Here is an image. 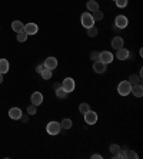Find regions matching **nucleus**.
<instances>
[{
    "instance_id": "25",
    "label": "nucleus",
    "mask_w": 143,
    "mask_h": 159,
    "mask_svg": "<svg viewBox=\"0 0 143 159\" xmlns=\"http://www.w3.org/2000/svg\"><path fill=\"white\" fill-rule=\"evenodd\" d=\"M79 111H80V113H83V115H84L87 111H90V106H89V103H80Z\"/></svg>"
},
{
    "instance_id": "11",
    "label": "nucleus",
    "mask_w": 143,
    "mask_h": 159,
    "mask_svg": "<svg viewBox=\"0 0 143 159\" xmlns=\"http://www.w3.org/2000/svg\"><path fill=\"white\" fill-rule=\"evenodd\" d=\"M9 116H10L13 120L22 119V109H20V107H11L10 111H9Z\"/></svg>"
},
{
    "instance_id": "2",
    "label": "nucleus",
    "mask_w": 143,
    "mask_h": 159,
    "mask_svg": "<svg viewBox=\"0 0 143 159\" xmlns=\"http://www.w3.org/2000/svg\"><path fill=\"white\" fill-rule=\"evenodd\" d=\"M46 129H47V133L49 135H57V133L62 130V126H60V122H56V120H53V122H49L47 126H46Z\"/></svg>"
},
{
    "instance_id": "26",
    "label": "nucleus",
    "mask_w": 143,
    "mask_h": 159,
    "mask_svg": "<svg viewBox=\"0 0 143 159\" xmlns=\"http://www.w3.org/2000/svg\"><path fill=\"white\" fill-rule=\"evenodd\" d=\"M87 34H89L90 37H96V36H97V29H96L95 26L89 27V29H87Z\"/></svg>"
},
{
    "instance_id": "20",
    "label": "nucleus",
    "mask_w": 143,
    "mask_h": 159,
    "mask_svg": "<svg viewBox=\"0 0 143 159\" xmlns=\"http://www.w3.org/2000/svg\"><path fill=\"white\" fill-rule=\"evenodd\" d=\"M60 126H62V129H70L72 128V120L70 119H63L60 122Z\"/></svg>"
},
{
    "instance_id": "21",
    "label": "nucleus",
    "mask_w": 143,
    "mask_h": 159,
    "mask_svg": "<svg viewBox=\"0 0 143 159\" xmlns=\"http://www.w3.org/2000/svg\"><path fill=\"white\" fill-rule=\"evenodd\" d=\"M42 78L44 79V80H49V79L51 78V70H49V69H46V67H44L43 69V72H42Z\"/></svg>"
},
{
    "instance_id": "4",
    "label": "nucleus",
    "mask_w": 143,
    "mask_h": 159,
    "mask_svg": "<svg viewBox=\"0 0 143 159\" xmlns=\"http://www.w3.org/2000/svg\"><path fill=\"white\" fill-rule=\"evenodd\" d=\"M74 80L72 78H66L65 80L62 82V89L65 90L66 93H70V92H73L74 90Z\"/></svg>"
},
{
    "instance_id": "14",
    "label": "nucleus",
    "mask_w": 143,
    "mask_h": 159,
    "mask_svg": "<svg viewBox=\"0 0 143 159\" xmlns=\"http://www.w3.org/2000/svg\"><path fill=\"white\" fill-rule=\"evenodd\" d=\"M125 46V42H123V39H122L120 36H116V37H113L112 39V48L113 49H120V48H123Z\"/></svg>"
},
{
    "instance_id": "1",
    "label": "nucleus",
    "mask_w": 143,
    "mask_h": 159,
    "mask_svg": "<svg viewBox=\"0 0 143 159\" xmlns=\"http://www.w3.org/2000/svg\"><path fill=\"white\" fill-rule=\"evenodd\" d=\"M130 90H132V85H130L127 80H123V82L119 83V86H118L119 95H122V96H127L129 93H130Z\"/></svg>"
},
{
    "instance_id": "28",
    "label": "nucleus",
    "mask_w": 143,
    "mask_h": 159,
    "mask_svg": "<svg viewBox=\"0 0 143 159\" xmlns=\"http://www.w3.org/2000/svg\"><path fill=\"white\" fill-rule=\"evenodd\" d=\"M114 2H116V6L120 7V9H123V7L127 6V0H114Z\"/></svg>"
},
{
    "instance_id": "18",
    "label": "nucleus",
    "mask_w": 143,
    "mask_h": 159,
    "mask_svg": "<svg viewBox=\"0 0 143 159\" xmlns=\"http://www.w3.org/2000/svg\"><path fill=\"white\" fill-rule=\"evenodd\" d=\"M9 67H10V65H9V60L6 59H0V73H7L9 72Z\"/></svg>"
},
{
    "instance_id": "5",
    "label": "nucleus",
    "mask_w": 143,
    "mask_h": 159,
    "mask_svg": "<svg viewBox=\"0 0 143 159\" xmlns=\"http://www.w3.org/2000/svg\"><path fill=\"white\" fill-rule=\"evenodd\" d=\"M84 122L87 123V125H95L97 122V113L93 111H87L84 113Z\"/></svg>"
},
{
    "instance_id": "17",
    "label": "nucleus",
    "mask_w": 143,
    "mask_h": 159,
    "mask_svg": "<svg viewBox=\"0 0 143 159\" xmlns=\"http://www.w3.org/2000/svg\"><path fill=\"white\" fill-rule=\"evenodd\" d=\"M86 7H87V10L90 11V13H93V11L99 10V3H97L96 0H89L87 4H86Z\"/></svg>"
},
{
    "instance_id": "3",
    "label": "nucleus",
    "mask_w": 143,
    "mask_h": 159,
    "mask_svg": "<svg viewBox=\"0 0 143 159\" xmlns=\"http://www.w3.org/2000/svg\"><path fill=\"white\" fill-rule=\"evenodd\" d=\"M82 25H83V27H86V29L95 26V19L92 17V13L86 11V13L82 15Z\"/></svg>"
},
{
    "instance_id": "32",
    "label": "nucleus",
    "mask_w": 143,
    "mask_h": 159,
    "mask_svg": "<svg viewBox=\"0 0 143 159\" xmlns=\"http://www.w3.org/2000/svg\"><path fill=\"white\" fill-rule=\"evenodd\" d=\"M126 151H127V149H126ZM126 155H127V158H137V153H136V152H133V151H127L126 152Z\"/></svg>"
},
{
    "instance_id": "13",
    "label": "nucleus",
    "mask_w": 143,
    "mask_h": 159,
    "mask_svg": "<svg viewBox=\"0 0 143 159\" xmlns=\"http://www.w3.org/2000/svg\"><path fill=\"white\" fill-rule=\"evenodd\" d=\"M93 70L96 73H105L106 72V65L103 62H100V60H97V62L93 63Z\"/></svg>"
},
{
    "instance_id": "9",
    "label": "nucleus",
    "mask_w": 143,
    "mask_h": 159,
    "mask_svg": "<svg viewBox=\"0 0 143 159\" xmlns=\"http://www.w3.org/2000/svg\"><path fill=\"white\" fill-rule=\"evenodd\" d=\"M30 102H32V105H34V106H39V105L43 103V95H42L40 92H34V93H32Z\"/></svg>"
},
{
    "instance_id": "27",
    "label": "nucleus",
    "mask_w": 143,
    "mask_h": 159,
    "mask_svg": "<svg viewBox=\"0 0 143 159\" xmlns=\"http://www.w3.org/2000/svg\"><path fill=\"white\" fill-rule=\"evenodd\" d=\"M36 112H37V106H34V105H30V106L27 107V113H29L30 116L36 115Z\"/></svg>"
},
{
    "instance_id": "6",
    "label": "nucleus",
    "mask_w": 143,
    "mask_h": 159,
    "mask_svg": "<svg viewBox=\"0 0 143 159\" xmlns=\"http://www.w3.org/2000/svg\"><path fill=\"white\" fill-rule=\"evenodd\" d=\"M114 25H116V27H118V29H125V27H127L129 20H127V17H126V16L120 15V16H118V17H116Z\"/></svg>"
},
{
    "instance_id": "8",
    "label": "nucleus",
    "mask_w": 143,
    "mask_h": 159,
    "mask_svg": "<svg viewBox=\"0 0 143 159\" xmlns=\"http://www.w3.org/2000/svg\"><path fill=\"white\" fill-rule=\"evenodd\" d=\"M99 60H100V62H103L105 65H109V63L113 62V55H112L110 52H107V50H105V52H100Z\"/></svg>"
},
{
    "instance_id": "36",
    "label": "nucleus",
    "mask_w": 143,
    "mask_h": 159,
    "mask_svg": "<svg viewBox=\"0 0 143 159\" xmlns=\"http://www.w3.org/2000/svg\"><path fill=\"white\" fill-rule=\"evenodd\" d=\"M3 82V73H0V83Z\"/></svg>"
},
{
    "instance_id": "22",
    "label": "nucleus",
    "mask_w": 143,
    "mask_h": 159,
    "mask_svg": "<svg viewBox=\"0 0 143 159\" xmlns=\"http://www.w3.org/2000/svg\"><path fill=\"white\" fill-rule=\"evenodd\" d=\"M56 96L59 98V99H65V98L67 96V93L65 92L62 88H59V89H56Z\"/></svg>"
},
{
    "instance_id": "7",
    "label": "nucleus",
    "mask_w": 143,
    "mask_h": 159,
    "mask_svg": "<svg viewBox=\"0 0 143 159\" xmlns=\"http://www.w3.org/2000/svg\"><path fill=\"white\" fill-rule=\"evenodd\" d=\"M44 67L46 69H49V70H53V69H56L57 67V59H56L55 56H49L47 59L44 60Z\"/></svg>"
},
{
    "instance_id": "34",
    "label": "nucleus",
    "mask_w": 143,
    "mask_h": 159,
    "mask_svg": "<svg viewBox=\"0 0 143 159\" xmlns=\"http://www.w3.org/2000/svg\"><path fill=\"white\" fill-rule=\"evenodd\" d=\"M93 159H102V155H99V153H95V155H92Z\"/></svg>"
},
{
    "instance_id": "10",
    "label": "nucleus",
    "mask_w": 143,
    "mask_h": 159,
    "mask_svg": "<svg viewBox=\"0 0 143 159\" xmlns=\"http://www.w3.org/2000/svg\"><path fill=\"white\" fill-rule=\"evenodd\" d=\"M37 30H39V26H37L36 23H27V25H25V32L27 36H30V34H36Z\"/></svg>"
},
{
    "instance_id": "31",
    "label": "nucleus",
    "mask_w": 143,
    "mask_h": 159,
    "mask_svg": "<svg viewBox=\"0 0 143 159\" xmlns=\"http://www.w3.org/2000/svg\"><path fill=\"white\" fill-rule=\"evenodd\" d=\"M99 56H100V52H92L90 59H92L93 62H97V60H99Z\"/></svg>"
},
{
    "instance_id": "29",
    "label": "nucleus",
    "mask_w": 143,
    "mask_h": 159,
    "mask_svg": "<svg viewBox=\"0 0 143 159\" xmlns=\"http://www.w3.org/2000/svg\"><path fill=\"white\" fill-rule=\"evenodd\" d=\"M26 39H27V34H26L25 30L20 32V33H17V40L19 42H26Z\"/></svg>"
},
{
    "instance_id": "23",
    "label": "nucleus",
    "mask_w": 143,
    "mask_h": 159,
    "mask_svg": "<svg viewBox=\"0 0 143 159\" xmlns=\"http://www.w3.org/2000/svg\"><path fill=\"white\" fill-rule=\"evenodd\" d=\"M119 149H120V146H119V145H116V143H113V145H110L109 151H110V153H112L113 156H116V153L119 152Z\"/></svg>"
},
{
    "instance_id": "12",
    "label": "nucleus",
    "mask_w": 143,
    "mask_h": 159,
    "mask_svg": "<svg viewBox=\"0 0 143 159\" xmlns=\"http://www.w3.org/2000/svg\"><path fill=\"white\" fill-rule=\"evenodd\" d=\"M129 56H130V52H129L127 49H125V48H120V49H118V53H116V57H118L119 60H126V59H129Z\"/></svg>"
},
{
    "instance_id": "30",
    "label": "nucleus",
    "mask_w": 143,
    "mask_h": 159,
    "mask_svg": "<svg viewBox=\"0 0 143 159\" xmlns=\"http://www.w3.org/2000/svg\"><path fill=\"white\" fill-rule=\"evenodd\" d=\"M114 158H127V155H126V148L125 149H119V152L118 153H116V156H114Z\"/></svg>"
},
{
    "instance_id": "33",
    "label": "nucleus",
    "mask_w": 143,
    "mask_h": 159,
    "mask_svg": "<svg viewBox=\"0 0 143 159\" xmlns=\"http://www.w3.org/2000/svg\"><path fill=\"white\" fill-rule=\"evenodd\" d=\"M43 69H44V65H39V66L36 67V72H37V73H42V72H43Z\"/></svg>"
},
{
    "instance_id": "24",
    "label": "nucleus",
    "mask_w": 143,
    "mask_h": 159,
    "mask_svg": "<svg viewBox=\"0 0 143 159\" xmlns=\"http://www.w3.org/2000/svg\"><path fill=\"white\" fill-rule=\"evenodd\" d=\"M92 17L95 19V22H96V20H102V19H103V13L100 10H96V11H93V13H92Z\"/></svg>"
},
{
    "instance_id": "35",
    "label": "nucleus",
    "mask_w": 143,
    "mask_h": 159,
    "mask_svg": "<svg viewBox=\"0 0 143 159\" xmlns=\"http://www.w3.org/2000/svg\"><path fill=\"white\" fill-rule=\"evenodd\" d=\"M55 89H59V88H62V83H55V86H53Z\"/></svg>"
},
{
    "instance_id": "19",
    "label": "nucleus",
    "mask_w": 143,
    "mask_h": 159,
    "mask_svg": "<svg viewBox=\"0 0 143 159\" xmlns=\"http://www.w3.org/2000/svg\"><path fill=\"white\" fill-rule=\"evenodd\" d=\"M129 83H130V85H142V78H140V76H136V75H132V76H130V78H129Z\"/></svg>"
},
{
    "instance_id": "16",
    "label": "nucleus",
    "mask_w": 143,
    "mask_h": 159,
    "mask_svg": "<svg viewBox=\"0 0 143 159\" xmlns=\"http://www.w3.org/2000/svg\"><path fill=\"white\" fill-rule=\"evenodd\" d=\"M130 93H133L136 98H142L143 96V88H142V85H133Z\"/></svg>"
},
{
    "instance_id": "15",
    "label": "nucleus",
    "mask_w": 143,
    "mask_h": 159,
    "mask_svg": "<svg viewBox=\"0 0 143 159\" xmlns=\"http://www.w3.org/2000/svg\"><path fill=\"white\" fill-rule=\"evenodd\" d=\"M11 29H13V32H16V33H20V32L25 30V25H23L20 20H15V22L11 23Z\"/></svg>"
}]
</instances>
